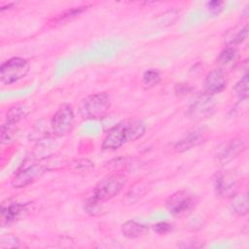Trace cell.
<instances>
[{
    "instance_id": "6da1fadb",
    "label": "cell",
    "mask_w": 249,
    "mask_h": 249,
    "mask_svg": "<svg viewBox=\"0 0 249 249\" xmlns=\"http://www.w3.org/2000/svg\"><path fill=\"white\" fill-rule=\"evenodd\" d=\"M145 130L144 123L139 120L119 123L106 132L101 146L104 150H117L126 142L141 138Z\"/></svg>"
},
{
    "instance_id": "7a4b0ae2",
    "label": "cell",
    "mask_w": 249,
    "mask_h": 249,
    "mask_svg": "<svg viewBox=\"0 0 249 249\" xmlns=\"http://www.w3.org/2000/svg\"><path fill=\"white\" fill-rule=\"evenodd\" d=\"M111 107V98L106 92H98L83 98L78 106L84 120H101L106 117Z\"/></svg>"
},
{
    "instance_id": "3957f363",
    "label": "cell",
    "mask_w": 249,
    "mask_h": 249,
    "mask_svg": "<svg viewBox=\"0 0 249 249\" xmlns=\"http://www.w3.org/2000/svg\"><path fill=\"white\" fill-rule=\"evenodd\" d=\"M127 182V177L123 173H114L105 176L95 186L93 196L101 201H107L119 195Z\"/></svg>"
},
{
    "instance_id": "277c9868",
    "label": "cell",
    "mask_w": 249,
    "mask_h": 249,
    "mask_svg": "<svg viewBox=\"0 0 249 249\" xmlns=\"http://www.w3.org/2000/svg\"><path fill=\"white\" fill-rule=\"evenodd\" d=\"M29 68V63L25 58L12 57L0 66L1 82L5 85H12L24 78Z\"/></svg>"
},
{
    "instance_id": "5b68a950",
    "label": "cell",
    "mask_w": 249,
    "mask_h": 249,
    "mask_svg": "<svg viewBox=\"0 0 249 249\" xmlns=\"http://www.w3.org/2000/svg\"><path fill=\"white\" fill-rule=\"evenodd\" d=\"M75 116L69 104H61L51 120L52 131L55 136L63 137L68 135L74 127Z\"/></svg>"
},
{
    "instance_id": "8992f818",
    "label": "cell",
    "mask_w": 249,
    "mask_h": 249,
    "mask_svg": "<svg viewBox=\"0 0 249 249\" xmlns=\"http://www.w3.org/2000/svg\"><path fill=\"white\" fill-rule=\"evenodd\" d=\"M216 111V101L211 94L202 93L187 109L186 116L194 121L209 118Z\"/></svg>"
},
{
    "instance_id": "52a82bcc",
    "label": "cell",
    "mask_w": 249,
    "mask_h": 249,
    "mask_svg": "<svg viewBox=\"0 0 249 249\" xmlns=\"http://www.w3.org/2000/svg\"><path fill=\"white\" fill-rule=\"evenodd\" d=\"M196 203V198L187 191H178L169 196L165 207L174 216H181L190 212Z\"/></svg>"
},
{
    "instance_id": "ba28073f",
    "label": "cell",
    "mask_w": 249,
    "mask_h": 249,
    "mask_svg": "<svg viewBox=\"0 0 249 249\" xmlns=\"http://www.w3.org/2000/svg\"><path fill=\"white\" fill-rule=\"evenodd\" d=\"M240 179L231 172H220L214 179L216 194L223 198H231L239 191Z\"/></svg>"
},
{
    "instance_id": "9c48e42d",
    "label": "cell",
    "mask_w": 249,
    "mask_h": 249,
    "mask_svg": "<svg viewBox=\"0 0 249 249\" xmlns=\"http://www.w3.org/2000/svg\"><path fill=\"white\" fill-rule=\"evenodd\" d=\"M247 147L246 138L243 136H237L227 143H225L218 151L216 155V160L220 165H225L236 159L242 154Z\"/></svg>"
},
{
    "instance_id": "30bf717a",
    "label": "cell",
    "mask_w": 249,
    "mask_h": 249,
    "mask_svg": "<svg viewBox=\"0 0 249 249\" xmlns=\"http://www.w3.org/2000/svg\"><path fill=\"white\" fill-rule=\"evenodd\" d=\"M46 172V168L37 163L29 164L19 169L12 178L11 185L14 188H23L39 180Z\"/></svg>"
},
{
    "instance_id": "8fae6325",
    "label": "cell",
    "mask_w": 249,
    "mask_h": 249,
    "mask_svg": "<svg viewBox=\"0 0 249 249\" xmlns=\"http://www.w3.org/2000/svg\"><path fill=\"white\" fill-rule=\"evenodd\" d=\"M228 85V73L223 68H216L207 73L204 79V92L216 94L223 91Z\"/></svg>"
},
{
    "instance_id": "7c38bea8",
    "label": "cell",
    "mask_w": 249,
    "mask_h": 249,
    "mask_svg": "<svg viewBox=\"0 0 249 249\" xmlns=\"http://www.w3.org/2000/svg\"><path fill=\"white\" fill-rule=\"evenodd\" d=\"M204 139L203 130L200 128H195L189 131L185 136H183L174 146V151L178 154L189 151L202 143Z\"/></svg>"
},
{
    "instance_id": "4fadbf2b",
    "label": "cell",
    "mask_w": 249,
    "mask_h": 249,
    "mask_svg": "<svg viewBox=\"0 0 249 249\" xmlns=\"http://www.w3.org/2000/svg\"><path fill=\"white\" fill-rule=\"evenodd\" d=\"M27 203L11 202L7 205L2 204L1 207V225L5 226L13 223L18 217H20L23 212L27 210Z\"/></svg>"
},
{
    "instance_id": "5bb4252c",
    "label": "cell",
    "mask_w": 249,
    "mask_h": 249,
    "mask_svg": "<svg viewBox=\"0 0 249 249\" xmlns=\"http://www.w3.org/2000/svg\"><path fill=\"white\" fill-rule=\"evenodd\" d=\"M122 232L124 236L129 239H135L144 235L147 231V227L138 222L129 220L122 225Z\"/></svg>"
},
{
    "instance_id": "9a60e30c",
    "label": "cell",
    "mask_w": 249,
    "mask_h": 249,
    "mask_svg": "<svg viewBox=\"0 0 249 249\" xmlns=\"http://www.w3.org/2000/svg\"><path fill=\"white\" fill-rule=\"evenodd\" d=\"M149 191V184L145 181H138L136 182L126 193L125 198H124V201L128 204L135 203L138 201L141 197H143Z\"/></svg>"
},
{
    "instance_id": "2e32d148",
    "label": "cell",
    "mask_w": 249,
    "mask_h": 249,
    "mask_svg": "<svg viewBox=\"0 0 249 249\" xmlns=\"http://www.w3.org/2000/svg\"><path fill=\"white\" fill-rule=\"evenodd\" d=\"M87 8H88V6H80V7H75V8L66 10L63 13H61L60 15H57L55 18H53L50 21V24H52L53 26L65 24L68 21L75 18L76 17H78L79 15H81Z\"/></svg>"
},
{
    "instance_id": "e0dca14e",
    "label": "cell",
    "mask_w": 249,
    "mask_h": 249,
    "mask_svg": "<svg viewBox=\"0 0 249 249\" xmlns=\"http://www.w3.org/2000/svg\"><path fill=\"white\" fill-rule=\"evenodd\" d=\"M231 203V211L237 216H245L248 213V195L247 193L236 194Z\"/></svg>"
},
{
    "instance_id": "ac0fdd59",
    "label": "cell",
    "mask_w": 249,
    "mask_h": 249,
    "mask_svg": "<svg viewBox=\"0 0 249 249\" xmlns=\"http://www.w3.org/2000/svg\"><path fill=\"white\" fill-rule=\"evenodd\" d=\"M28 114L27 109L21 105H15L11 107L6 115L5 123L12 125H17L20 120H22Z\"/></svg>"
},
{
    "instance_id": "d6986e66",
    "label": "cell",
    "mask_w": 249,
    "mask_h": 249,
    "mask_svg": "<svg viewBox=\"0 0 249 249\" xmlns=\"http://www.w3.org/2000/svg\"><path fill=\"white\" fill-rule=\"evenodd\" d=\"M160 82V75L158 70L150 69L144 72L141 80V84L144 89H152Z\"/></svg>"
},
{
    "instance_id": "ffe728a7",
    "label": "cell",
    "mask_w": 249,
    "mask_h": 249,
    "mask_svg": "<svg viewBox=\"0 0 249 249\" xmlns=\"http://www.w3.org/2000/svg\"><path fill=\"white\" fill-rule=\"evenodd\" d=\"M236 56H237L236 49L234 47L228 46L220 53L217 60L220 65L226 66V65H229V64L234 62L236 59Z\"/></svg>"
},
{
    "instance_id": "44dd1931",
    "label": "cell",
    "mask_w": 249,
    "mask_h": 249,
    "mask_svg": "<svg viewBox=\"0 0 249 249\" xmlns=\"http://www.w3.org/2000/svg\"><path fill=\"white\" fill-rule=\"evenodd\" d=\"M247 35H248V27H247V25L241 26L234 33H230L229 34V39H228L229 46L234 47L235 45L242 43L247 38Z\"/></svg>"
},
{
    "instance_id": "7402d4cb",
    "label": "cell",
    "mask_w": 249,
    "mask_h": 249,
    "mask_svg": "<svg viewBox=\"0 0 249 249\" xmlns=\"http://www.w3.org/2000/svg\"><path fill=\"white\" fill-rule=\"evenodd\" d=\"M248 73H245L233 88V90L239 99L248 98Z\"/></svg>"
},
{
    "instance_id": "603a6c76",
    "label": "cell",
    "mask_w": 249,
    "mask_h": 249,
    "mask_svg": "<svg viewBox=\"0 0 249 249\" xmlns=\"http://www.w3.org/2000/svg\"><path fill=\"white\" fill-rule=\"evenodd\" d=\"M69 167L73 171L81 173V172H89L94 167V165L89 160H76L70 163Z\"/></svg>"
},
{
    "instance_id": "cb8c5ba5",
    "label": "cell",
    "mask_w": 249,
    "mask_h": 249,
    "mask_svg": "<svg viewBox=\"0 0 249 249\" xmlns=\"http://www.w3.org/2000/svg\"><path fill=\"white\" fill-rule=\"evenodd\" d=\"M101 202H104V201H101L92 196L90 198H89L86 201L85 211L91 216H96V215L100 214L101 213V211H100L101 210V205H100Z\"/></svg>"
},
{
    "instance_id": "d4e9b609",
    "label": "cell",
    "mask_w": 249,
    "mask_h": 249,
    "mask_svg": "<svg viewBox=\"0 0 249 249\" xmlns=\"http://www.w3.org/2000/svg\"><path fill=\"white\" fill-rule=\"evenodd\" d=\"M17 131V125H12L4 123L1 126V142L2 144H8L11 142Z\"/></svg>"
},
{
    "instance_id": "484cf974",
    "label": "cell",
    "mask_w": 249,
    "mask_h": 249,
    "mask_svg": "<svg viewBox=\"0 0 249 249\" xmlns=\"http://www.w3.org/2000/svg\"><path fill=\"white\" fill-rule=\"evenodd\" d=\"M1 248H18L19 247V240L13 234H7L1 236L0 239Z\"/></svg>"
},
{
    "instance_id": "4316f807",
    "label": "cell",
    "mask_w": 249,
    "mask_h": 249,
    "mask_svg": "<svg viewBox=\"0 0 249 249\" xmlns=\"http://www.w3.org/2000/svg\"><path fill=\"white\" fill-rule=\"evenodd\" d=\"M154 231L158 234H166L173 230V226L167 222H160L156 225H154Z\"/></svg>"
},
{
    "instance_id": "83f0119b",
    "label": "cell",
    "mask_w": 249,
    "mask_h": 249,
    "mask_svg": "<svg viewBox=\"0 0 249 249\" xmlns=\"http://www.w3.org/2000/svg\"><path fill=\"white\" fill-rule=\"evenodd\" d=\"M126 164V159L124 157H120L117 159H114L112 160H110L109 162H107V166L108 168L112 169V170H119L121 168H123L124 165Z\"/></svg>"
},
{
    "instance_id": "f1b7e54d",
    "label": "cell",
    "mask_w": 249,
    "mask_h": 249,
    "mask_svg": "<svg viewBox=\"0 0 249 249\" xmlns=\"http://www.w3.org/2000/svg\"><path fill=\"white\" fill-rule=\"evenodd\" d=\"M222 5H223V2L222 1H209L206 3V6L209 10V12L213 15H219L220 12L222 11Z\"/></svg>"
},
{
    "instance_id": "f546056e",
    "label": "cell",
    "mask_w": 249,
    "mask_h": 249,
    "mask_svg": "<svg viewBox=\"0 0 249 249\" xmlns=\"http://www.w3.org/2000/svg\"><path fill=\"white\" fill-rule=\"evenodd\" d=\"M192 90V88L186 84H177L175 86V93L177 94H187Z\"/></svg>"
}]
</instances>
